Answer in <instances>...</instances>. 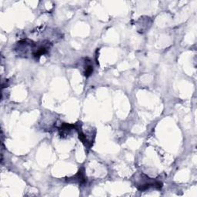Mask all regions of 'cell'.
I'll use <instances>...</instances> for the list:
<instances>
[{"instance_id":"6da1fadb","label":"cell","mask_w":197,"mask_h":197,"mask_svg":"<svg viewBox=\"0 0 197 197\" xmlns=\"http://www.w3.org/2000/svg\"><path fill=\"white\" fill-rule=\"evenodd\" d=\"M75 180H77L79 184H85L86 182V177L85 176V172L83 170H80L78 172V173L75 176H73Z\"/></svg>"},{"instance_id":"7a4b0ae2","label":"cell","mask_w":197,"mask_h":197,"mask_svg":"<svg viewBox=\"0 0 197 197\" xmlns=\"http://www.w3.org/2000/svg\"><path fill=\"white\" fill-rule=\"evenodd\" d=\"M93 72V66H92L91 64H86V66H85V76L89 77V76H91V74Z\"/></svg>"}]
</instances>
